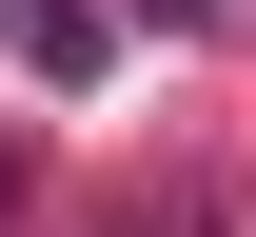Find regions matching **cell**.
Instances as JSON below:
<instances>
[{"instance_id":"obj_1","label":"cell","mask_w":256,"mask_h":237,"mask_svg":"<svg viewBox=\"0 0 256 237\" xmlns=\"http://www.w3.org/2000/svg\"><path fill=\"white\" fill-rule=\"evenodd\" d=\"M0 40H20L40 79H98V0H0Z\"/></svg>"}]
</instances>
